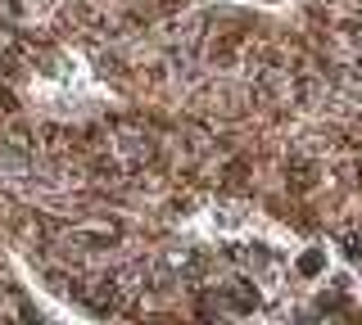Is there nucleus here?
<instances>
[{
	"instance_id": "1",
	"label": "nucleus",
	"mask_w": 362,
	"mask_h": 325,
	"mask_svg": "<svg viewBox=\"0 0 362 325\" xmlns=\"http://www.w3.org/2000/svg\"><path fill=\"white\" fill-rule=\"evenodd\" d=\"M240 212H245V208H222V212H218V226H222V231H235V226H240Z\"/></svg>"
}]
</instances>
